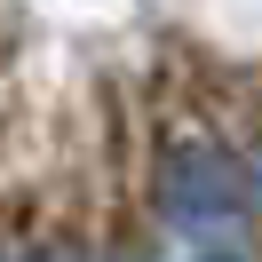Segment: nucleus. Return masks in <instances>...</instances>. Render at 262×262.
I'll return each mask as SVG.
<instances>
[{"instance_id":"nucleus-1","label":"nucleus","mask_w":262,"mask_h":262,"mask_svg":"<svg viewBox=\"0 0 262 262\" xmlns=\"http://www.w3.org/2000/svg\"><path fill=\"white\" fill-rule=\"evenodd\" d=\"M159 214L191 238H230L254 214V175L223 143H175L159 167Z\"/></svg>"},{"instance_id":"nucleus-2","label":"nucleus","mask_w":262,"mask_h":262,"mask_svg":"<svg viewBox=\"0 0 262 262\" xmlns=\"http://www.w3.org/2000/svg\"><path fill=\"white\" fill-rule=\"evenodd\" d=\"M32 262H88V254H80V246H40Z\"/></svg>"},{"instance_id":"nucleus-3","label":"nucleus","mask_w":262,"mask_h":262,"mask_svg":"<svg viewBox=\"0 0 262 262\" xmlns=\"http://www.w3.org/2000/svg\"><path fill=\"white\" fill-rule=\"evenodd\" d=\"M199 262H246V254H230V246H214V254H199Z\"/></svg>"}]
</instances>
